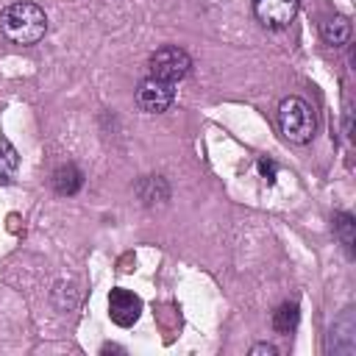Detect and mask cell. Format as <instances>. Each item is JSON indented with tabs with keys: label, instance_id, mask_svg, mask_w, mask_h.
Segmentation results:
<instances>
[{
	"label": "cell",
	"instance_id": "6da1fadb",
	"mask_svg": "<svg viewBox=\"0 0 356 356\" xmlns=\"http://www.w3.org/2000/svg\"><path fill=\"white\" fill-rule=\"evenodd\" d=\"M0 31L11 44L28 47L47 33V17L36 3L17 0L0 11Z\"/></svg>",
	"mask_w": 356,
	"mask_h": 356
},
{
	"label": "cell",
	"instance_id": "7a4b0ae2",
	"mask_svg": "<svg viewBox=\"0 0 356 356\" xmlns=\"http://www.w3.org/2000/svg\"><path fill=\"white\" fill-rule=\"evenodd\" d=\"M278 128L286 142L292 145H306L314 139L317 131V117L314 108L303 97H284L278 106Z\"/></svg>",
	"mask_w": 356,
	"mask_h": 356
},
{
	"label": "cell",
	"instance_id": "3957f363",
	"mask_svg": "<svg viewBox=\"0 0 356 356\" xmlns=\"http://www.w3.org/2000/svg\"><path fill=\"white\" fill-rule=\"evenodd\" d=\"M192 70V58L184 47L178 44H164L159 47L150 61H147V75L150 78H159V81H167V83H178L189 75Z\"/></svg>",
	"mask_w": 356,
	"mask_h": 356
},
{
	"label": "cell",
	"instance_id": "277c9868",
	"mask_svg": "<svg viewBox=\"0 0 356 356\" xmlns=\"http://www.w3.org/2000/svg\"><path fill=\"white\" fill-rule=\"evenodd\" d=\"M136 106L145 114H161L175 103V83L159 81V78H142L136 86Z\"/></svg>",
	"mask_w": 356,
	"mask_h": 356
},
{
	"label": "cell",
	"instance_id": "5b68a950",
	"mask_svg": "<svg viewBox=\"0 0 356 356\" xmlns=\"http://www.w3.org/2000/svg\"><path fill=\"white\" fill-rule=\"evenodd\" d=\"M298 6L300 0H253V14L264 28L281 31L295 19Z\"/></svg>",
	"mask_w": 356,
	"mask_h": 356
},
{
	"label": "cell",
	"instance_id": "8992f818",
	"mask_svg": "<svg viewBox=\"0 0 356 356\" xmlns=\"http://www.w3.org/2000/svg\"><path fill=\"white\" fill-rule=\"evenodd\" d=\"M139 314H142V298L139 295H134L131 289H122V286H114L108 292V317L117 325L128 328L139 320Z\"/></svg>",
	"mask_w": 356,
	"mask_h": 356
},
{
	"label": "cell",
	"instance_id": "52a82bcc",
	"mask_svg": "<svg viewBox=\"0 0 356 356\" xmlns=\"http://www.w3.org/2000/svg\"><path fill=\"white\" fill-rule=\"evenodd\" d=\"M53 189L58 195H75L81 186H83V172L75 167V164H61L53 170V178H50Z\"/></svg>",
	"mask_w": 356,
	"mask_h": 356
},
{
	"label": "cell",
	"instance_id": "ba28073f",
	"mask_svg": "<svg viewBox=\"0 0 356 356\" xmlns=\"http://www.w3.org/2000/svg\"><path fill=\"white\" fill-rule=\"evenodd\" d=\"M320 33H323V39H325V44H331V47H342V44H348V39H350V19L348 17H328L323 25H320Z\"/></svg>",
	"mask_w": 356,
	"mask_h": 356
},
{
	"label": "cell",
	"instance_id": "9c48e42d",
	"mask_svg": "<svg viewBox=\"0 0 356 356\" xmlns=\"http://www.w3.org/2000/svg\"><path fill=\"white\" fill-rule=\"evenodd\" d=\"M334 236L339 239V245L345 248L348 256H353V245H356V220L350 211H337L334 214Z\"/></svg>",
	"mask_w": 356,
	"mask_h": 356
},
{
	"label": "cell",
	"instance_id": "30bf717a",
	"mask_svg": "<svg viewBox=\"0 0 356 356\" xmlns=\"http://www.w3.org/2000/svg\"><path fill=\"white\" fill-rule=\"evenodd\" d=\"M298 320H300V312H298V303H281L275 312H273V328L275 334H292L298 328Z\"/></svg>",
	"mask_w": 356,
	"mask_h": 356
},
{
	"label": "cell",
	"instance_id": "8fae6325",
	"mask_svg": "<svg viewBox=\"0 0 356 356\" xmlns=\"http://www.w3.org/2000/svg\"><path fill=\"white\" fill-rule=\"evenodd\" d=\"M19 170V153L8 139H0V184H8Z\"/></svg>",
	"mask_w": 356,
	"mask_h": 356
},
{
	"label": "cell",
	"instance_id": "7c38bea8",
	"mask_svg": "<svg viewBox=\"0 0 356 356\" xmlns=\"http://www.w3.org/2000/svg\"><path fill=\"white\" fill-rule=\"evenodd\" d=\"M261 353H264V356H275L278 350H275L273 345H267V342H259V345L250 348V356H261Z\"/></svg>",
	"mask_w": 356,
	"mask_h": 356
},
{
	"label": "cell",
	"instance_id": "4fadbf2b",
	"mask_svg": "<svg viewBox=\"0 0 356 356\" xmlns=\"http://www.w3.org/2000/svg\"><path fill=\"white\" fill-rule=\"evenodd\" d=\"M259 170H261V172L267 175V181H275V178H273V175H275V164H273V161L261 159V161H259Z\"/></svg>",
	"mask_w": 356,
	"mask_h": 356
},
{
	"label": "cell",
	"instance_id": "5bb4252c",
	"mask_svg": "<svg viewBox=\"0 0 356 356\" xmlns=\"http://www.w3.org/2000/svg\"><path fill=\"white\" fill-rule=\"evenodd\" d=\"M108 350H111V353H122L120 345H103V353H108Z\"/></svg>",
	"mask_w": 356,
	"mask_h": 356
}]
</instances>
